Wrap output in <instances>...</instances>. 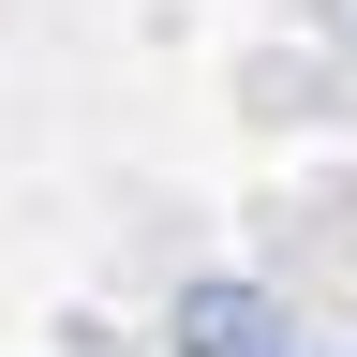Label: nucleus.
Instances as JSON below:
<instances>
[{"instance_id":"f257e3e1","label":"nucleus","mask_w":357,"mask_h":357,"mask_svg":"<svg viewBox=\"0 0 357 357\" xmlns=\"http://www.w3.org/2000/svg\"><path fill=\"white\" fill-rule=\"evenodd\" d=\"M178 357H298V342H283V312L253 283H194L178 298Z\"/></svg>"}]
</instances>
